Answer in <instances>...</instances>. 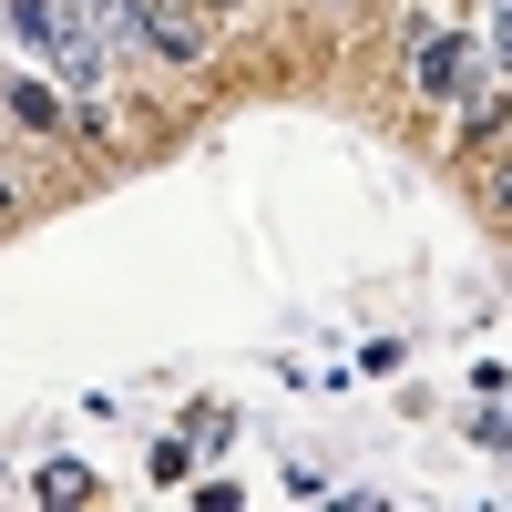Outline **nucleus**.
Returning a JSON list of instances; mask_svg holds the SVG:
<instances>
[{
  "instance_id": "nucleus-1",
  "label": "nucleus",
  "mask_w": 512,
  "mask_h": 512,
  "mask_svg": "<svg viewBox=\"0 0 512 512\" xmlns=\"http://www.w3.org/2000/svg\"><path fill=\"white\" fill-rule=\"evenodd\" d=\"M11 21H21V41L52 52V72L72 82V93H93V82H103V62H113L103 0H11Z\"/></svg>"
},
{
  "instance_id": "nucleus-2",
  "label": "nucleus",
  "mask_w": 512,
  "mask_h": 512,
  "mask_svg": "<svg viewBox=\"0 0 512 512\" xmlns=\"http://www.w3.org/2000/svg\"><path fill=\"white\" fill-rule=\"evenodd\" d=\"M420 93H461V72H472V41H420Z\"/></svg>"
},
{
  "instance_id": "nucleus-3",
  "label": "nucleus",
  "mask_w": 512,
  "mask_h": 512,
  "mask_svg": "<svg viewBox=\"0 0 512 512\" xmlns=\"http://www.w3.org/2000/svg\"><path fill=\"white\" fill-rule=\"evenodd\" d=\"M492 62H512V0H492Z\"/></svg>"
}]
</instances>
